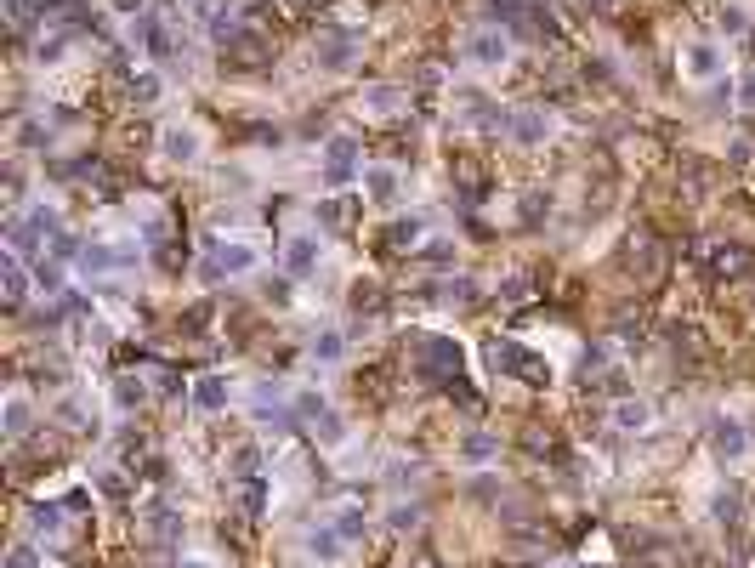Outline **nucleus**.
Masks as SVG:
<instances>
[{
	"label": "nucleus",
	"mask_w": 755,
	"mask_h": 568,
	"mask_svg": "<svg viewBox=\"0 0 755 568\" xmlns=\"http://www.w3.org/2000/svg\"><path fill=\"white\" fill-rule=\"evenodd\" d=\"M489 23L494 29H506V35H517L528 23V0H489Z\"/></svg>",
	"instance_id": "4be33fe9"
},
{
	"label": "nucleus",
	"mask_w": 755,
	"mask_h": 568,
	"mask_svg": "<svg viewBox=\"0 0 755 568\" xmlns=\"http://www.w3.org/2000/svg\"><path fill=\"white\" fill-rule=\"evenodd\" d=\"M74 46V35L69 29H57V35H46L40 40V52H35V63H63V52Z\"/></svg>",
	"instance_id": "473e14b6"
},
{
	"label": "nucleus",
	"mask_w": 755,
	"mask_h": 568,
	"mask_svg": "<svg viewBox=\"0 0 755 568\" xmlns=\"http://www.w3.org/2000/svg\"><path fill=\"white\" fill-rule=\"evenodd\" d=\"M307 551H313L318 563H341V551H347V540L335 534V523H324V529L307 534Z\"/></svg>",
	"instance_id": "b1692460"
},
{
	"label": "nucleus",
	"mask_w": 755,
	"mask_h": 568,
	"mask_svg": "<svg viewBox=\"0 0 755 568\" xmlns=\"http://www.w3.org/2000/svg\"><path fill=\"white\" fill-rule=\"evenodd\" d=\"M409 568H443V563H438V551H415V557H409Z\"/></svg>",
	"instance_id": "c03bdc74"
},
{
	"label": "nucleus",
	"mask_w": 755,
	"mask_h": 568,
	"mask_svg": "<svg viewBox=\"0 0 755 568\" xmlns=\"http://www.w3.org/2000/svg\"><path fill=\"white\" fill-rule=\"evenodd\" d=\"M738 103H744V108H755V69L744 74V86H738Z\"/></svg>",
	"instance_id": "37998d69"
},
{
	"label": "nucleus",
	"mask_w": 755,
	"mask_h": 568,
	"mask_svg": "<svg viewBox=\"0 0 755 568\" xmlns=\"http://www.w3.org/2000/svg\"><path fill=\"white\" fill-rule=\"evenodd\" d=\"M256 472H262V455H256V449H233V478L239 483H256Z\"/></svg>",
	"instance_id": "f704fd0d"
},
{
	"label": "nucleus",
	"mask_w": 755,
	"mask_h": 568,
	"mask_svg": "<svg viewBox=\"0 0 755 568\" xmlns=\"http://www.w3.org/2000/svg\"><path fill=\"white\" fill-rule=\"evenodd\" d=\"M352 216H358V194H324L318 199V228L324 233L352 228Z\"/></svg>",
	"instance_id": "ddd939ff"
},
{
	"label": "nucleus",
	"mask_w": 755,
	"mask_h": 568,
	"mask_svg": "<svg viewBox=\"0 0 755 568\" xmlns=\"http://www.w3.org/2000/svg\"><path fill=\"white\" fill-rule=\"evenodd\" d=\"M35 18H40V6L35 0H6V23H12V29H35Z\"/></svg>",
	"instance_id": "72a5a7b5"
},
{
	"label": "nucleus",
	"mask_w": 755,
	"mask_h": 568,
	"mask_svg": "<svg viewBox=\"0 0 755 568\" xmlns=\"http://www.w3.org/2000/svg\"><path fill=\"white\" fill-rule=\"evenodd\" d=\"M182 568H205V563H182Z\"/></svg>",
	"instance_id": "a18cd8bd"
},
{
	"label": "nucleus",
	"mask_w": 755,
	"mask_h": 568,
	"mask_svg": "<svg viewBox=\"0 0 755 568\" xmlns=\"http://www.w3.org/2000/svg\"><path fill=\"white\" fill-rule=\"evenodd\" d=\"M29 426H35V409H29L23 392H12V398H6V438L18 444V438H29Z\"/></svg>",
	"instance_id": "393cba45"
},
{
	"label": "nucleus",
	"mask_w": 755,
	"mask_h": 568,
	"mask_svg": "<svg viewBox=\"0 0 755 568\" xmlns=\"http://www.w3.org/2000/svg\"><path fill=\"white\" fill-rule=\"evenodd\" d=\"M506 131L523 142V148H534V142L551 137V120H545V108H517V114L506 120Z\"/></svg>",
	"instance_id": "4468645a"
},
{
	"label": "nucleus",
	"mask_w": 755,
	"mask_h": 568,
	"mask_svg": "<svg viewBox=\"0 0 755 568\" xmlns=\"http://www.w3.org/2000/svg\"><path fill=\"white\" fill-rule=\"evenodd\" d=\"M682 74L687 80H699V86H710V80L721 74V46L716 40H693V46L682 52Z\"/></svg>",
	"instance_id": "9d476101"
},
{
	"label": "nucleus",
	"mask_w": 755,
	"mask_h": 568,
	"mask_svg": "<svg viewBox=\"0 0 755 568\" xmlns=\"http://www.w3.org/2000/svg\"><path fill=\"white\" fill-rule=\"evenodd\" d=\"M313 57H318V69L324 74H347L352 57H358V35H352V29H318Z\"/></svg>",
	"instance_id": "20e7f679"
},
{
	"label": "nucleus",
	"mask_w": 755,
	"mask_h": 568,
	"mask_svg": "<svg viewBox=\"0 0 755 568\" xmlns=\"http://www.w3.org/2000/svg\"><path fill=\"white\" fill-rule=\"evenodd\" d=\"M426 239V216H409V222H392L387 228V245L392 250H415Z\"/></svg>",
	"instance_id": "a878e982"
},
{
	"label": "nucleus",
	"mask_w": 755,
	"mask_h": 568,
	"mask_svg": "<svg viewBox=\"0 0 755 568\" xmlns=\"http://www.w3.org/2000/svg\"><path fill=\"white\" fill-rule=\"evenodd\" d=\"M335 534H341L347 546H358V540H364V512H358V506H341V512H335Z\"/></svg>",
	"instance_id": "c756f323"
},
{
	"label": "nucleus",
	"mask_w": 755,
	"mask_h": 568,
	"mask_svg": "<svg viewBox=\"0 0 755 568\" xmlns=\"http://www.w3.org/2000/svg\"><path fill=\"white\" fill-rule=\"evenodd\" d=\"M387 483H392V489H404V483H415V466H404V461H392V472H387Z\"/></svg>",
	"instance_id": "ea45409f"
},
{
	"label": "nucleus",
	"mask_w": 755,
	"mask_h": 568,
	"mask_svg": "<svg viewBox=\"0 0 755 568\" xmlns=\"http://www.w3.org/2000/svg\"><path fill=\"white\" fill-rule=\"evenodd\" d=\"M619 267H625V273H636V279L648 284V279H659V267H665V250H659V239H653V233H631V245L619 250Z\"/></svg>",
	"instance_id": "6e6552de"
},
{
	"label": "nucleus",
	"mask_w": 755,
	"mask_h": 568,
	"mask_svg": "<svg viewBox=\"0 0 755 568\" xmlns=\"http://www.w3.org/2000/svg\"><path fill=\"white\" fill-rule=\"evenodd\" d=\"M580 568H591V563H580Z\"/></svg>",
	"instance_id": "49530a36"
},
{
	"label": "nucleus",
	"mask_w": 755,
	"mask_h": 568,
	"mask_svg": "<svg viewBox=\"0 0 755 568\" xmlns=\"http://www.w3.org/2000/svg\"><path fill=\"white\" fill-rule=\"evenodd\" d=\"M489 358H494V370L517 375V381H528V387H545V381H551V364H545L540 353H528V347H517V341H494V347H489Z\"/></svg>",
	"instance_id": "7ed1b4c3"
},
{
	"label": "nucleus",
	"mask_w": 755,
	"mask_h": 568,
	"mask_svg": "<svg viewBox=\"0 0 755 568\" xmlns=\"http://www.w3.org/2000/svg\"><path fill=\"white\" fill-rule=\"evenodd\" d=\"M63 512H69V506H35V512H29V529L35 534H63Z\"/></svg>",
	"instance_id": "2f4dec72"
},
{
	"label": "nucleus",
	"mask_w": 755,
	"mask_h": 568,
	"mask_svg": "<svg viewBox=\"0 0 755 568\" xmlns=\"http://www.w3.org/2000/svg\"><path fill=\"white\" fill-rule=\"evenodd\" d=\"M352 171H358V142H352V137H330V148H324V177L347 182Z\"/></svg>",
	"instance_id": "2eb2a0df"
},
{
	"label": "nucleus",
	"mask_w": 755,
	"mask_h": 568,
	"mask_svg": "<svg viewBox=\"0 0 755 568\" xmlns=\"http://www.w3.org/2000/svg\"><path fill=\"white\" fill-rule=\"evenodd\" d=\"M614 426H619V432H648V426H653V404H648V398H619V404H614Z\"/></svg>",
	"instance_id": "aec40b11"
},
{
	"label": "nucleus",
	"mask_w": 755,
	"mask_h": 568,
	"mask_svg": "<svg viewBox=\"0 0 755 568\" xmlns=\"http://www.w3.org/2000/svg\"><path fill=\"white\" fill-rule=\"evenodd\" d=\"M318 256H324V239H318V233H296V239L284 245V267H290L296 279H307V273H313Z\"/></svg>",
	"instance_id": "f8f14e48"
},
{
	"label": "nucleus",
	"mask_w": 755,
	"mask_h": 568,
	"mask_svg": "<svg viewBox=\"0 0 755 568\" xmlns=\"http://www.w3.org/2000/svg\"><path fill=\"white\" fill-rule=\"evenodd\" d=\"M142 529H148V540H159V546H171L176 534H182V517L165 506V500H154L148 512H142Z\"/></svg>",
	"instance_id": "a211bd4d"
},
{
	"label": "nucleus",
	"mask_w": 755,
	"mask_h": 568,
	"mask_svg": "<svg viewBox=\"0 0 755 568\" xmlns=\"http://www.w3.org/2000/svg\"><path fill=\"white\" fill-rule=\"evenodd\" d=\"M142 404H148V381H142V375H114V409L131 415V409H142Z\"/></svg>",
	"instance_id": "5701e85b"
},
{
	"label": "nucleus",
	"mask_w": 755,
	"mask_h": 568,
	"mask_svg": "<svg viewBox=\"0 0 755 568\" xmlns=\"http://www.w3.org/2000/svg\"><path fill=\"white\" fill-rule=\"evenodd\" d=\"M744 449H750V426L733 421V415H716V421H710V455H716L721 466H738Z\"/></svg>",
	"instance_id": "423d86ee"
},
{
	"label": "nucleus",
	"mask_w": 755,
	"mask_h": 568,
	"mask_svg": "<svg viewBox=\"0 0 755 568\" xmlns=\"http://www.w3.org/2000/svg\"><path fill=\"white\" fill-rule=\"evenodd\" d=\"M194 398H199V409H222L228 404V381H222V375H199Z\"/></svg>",
	"instance_id": "c85d7f7f"
},
{
	"label": "nucleus",
	"mask_w": 755,
	"mask_h": 568,
	"mask_svg": "<svg viewBox=\"0 0 755 568\" xmlns=\"http://www.w3.org/2000/svg\"><path fill=\"white\" fill-rule=\"evenodd\" d=\"M307 426H313V438H318V444H341V438H347V421H341V415H335L330 404L318 409V415H313Z\"/></svg>",
	"instance_id": "bb28decb"
},
{
	"label": "nucleus",
	"mask_w": 755,
	"mask_h": 568,
	"mask_svg": "<svg viewBox=\"0 0 755 568\" xmlns=\"http://www.w3.org/2000/svg\"><path fill=\"white\" fill-rule=\"evenodd\" d=\"M415 370L432 387H449V381H460V347L449 336H421L415 341Z\"/></svg>",
	"instance_id": "f03ea898"
},
{
	"label": "nucleus",
	"mask_w": 755,
	"mask_h": 568,
	"mask_svg": "<svg viewBox=\"0 0 755 568\" xmlns=\"http://www.w3.org/2000/svg\"><path fill=\"white\" fill-rule=\"evenodd\" d=\"M494 455V438H466V461H489Z\"/></svg>",
	"instance_id": "58836bf2"
},
{
	"label": "nucleus",
	"mask_w": 755,
	"mask_h": 568,
	"mask_svg": "<svg viewBox=\"0 0 755 568\" xmlns=\"http://www.w3.org/2000/svg\"><path fill=\"white\" fill-rule=\"evenodd\" d=\"M0 290H6V307L29 302V273H23V256H12V250H6V262H0Z\"/></svg>",
	"instance_id": "6ab92c4d"
},
{
	"label": "nucleus",
	"mask_w": 755,
	"mask_h": 568,
	"mask_svg": "<svg viewBox=\"0 0 755 568\" xmlns=\"http://www.w3.org/2000/svg\"><path fill=\"white\" fill-rule=\"evenodd\" d=\"M704 273L710 284H738L755 273V250L744 239H704Z\"/></svg>",
	"instance_id": "f257e3e1"
},
{
	"label": "nucleus",
	"mask_w": 755,
	"mask_h": 568,
	"mask_svg": "<svg viewBox=\"0 0 755 568\" xmlns=\"http://www.w3.org/2000/svg\"><path fill=\"white\" fill-rule=\"evenodd\" d=\"M585 6H597L602 18H619V12H625V0H585Z\"/></svg>",
	"instance_id": "79ce46f5"
},
{
	"label": "nucleus",
	"mask_w": 755,
	"mask_h": 568,
	"mask_svg": "<svg viewBox=\"0 0 755 568\" xmlns=\"http://www.w3.org/2000/svg\"><path fill=\"white\" fill-rule=\"evenodd\" d=\"M159 142H165V160H171V165H194L199 160V137L188 131V125H171Z\"/></svg>",
	"instance_id": "412c9836"
},
{
	"label": "nucleus",
	"mask_w": 755,
	"mask_h": 568,
	"mask_svg": "<svg viewBox=\"0 0 755 568\" xmlns=\"http://www.w3.org/2000/svg\"><path fill=\"white\" fill-rule=\"evenodd\" d=\"M222 52H228L239 69H262L267 57H273V46H267L262 29H250V23H233V35L222 40Z\"/></svg>",
	"instance_id": "1a4fd4ad"
},
{
	"label": "nucleus",
	"mask_w": 755,
	"mask_h": 568,
	"mask_svg": "<svg viewBox=\"0 0 755 568\" xmlns=\"http://www.w3.org/2000/svg\"><path fill=\"white\" fill-rule=\"evenodd\" d=\"M716 523L721 529H738V523H744V495H738V489H721L716 495Z\"/></svg>",
	"instance_id": "cd10ccee"
},
{
	"label": "nucleus",
	"mask_w": 755,
	"mask_h": 568,
	"mask_svg": "<svg viewBox=\"0 0 755 568\" xmlns=\"http://www.w3.org/2000/svg\"><path fill=\"white\" fill-rule=\"evenodd\" d=\"M404 103H409L404 86H364V97H358V108H364V114H375V120H392Z\"/></svg>",
	"instance_id": "dca6fc26"
},
{
	"label": "nucleus",
	"mask_w": 755,
	"mask_h": 568,
	"mask_svg": "<svg viewBox=\"0 0 755 568\" xmlns=\"http://www.w3.org/2000/svg\"><path fill=\"white\" fill-rule=\"evenodd\" d=\"M460 52H466V63H472V69H500V63L511 57V35L489 23V29H472Z\"/></svg>",
	"instance_id": "39448f33"
},
{
	"label": "nucleus",
	"mask_w": 755,
	"mask_h": 568,
	"mask_svg": "<svg viewBox=\"0 0 755 568\" xmlns=\"http://www.w3.org/2000/svg\"><path fill=\"white\" fill-rule=\"evenodd\" d=\"M341 353H347V341H341V330H318V336H313V358H318V364H335Z\"/></svg>",
	"instance_id": "7c9ffc66"
},
{
	"label": "nucleus",
	"mask_w": 755,
	"mask_h": 568,
	"mask_svg": "<svg viewBox=\"0 0 755 568\" xmlns=\"http://www.w3.org/2000/svg\"><path fill=\"white\" fill-rule=\"evenodd\" d=\"M364 194L375 199V205H398L404 182H398V171H392V165H369V171H364Z\"/></svg>",
	"instance_id": "f3484780"
},
{
	"label": "nucleus",
	"mask_w": 755,
	"mask_h": 568,
	"mask_svg": "<svg viewBox=\"0 0 755 568\" xmlns=\"http://www.w3.org/2000/svg\"><path fill=\"white\" fill-rule=\"evenodd\" d=\"M108 6H114L120 18H142V12H148V0H108Z\"/></svg>",
	"instance_id": "a19ab883"
},
{
	"label": "nucleus",
	"mask_w": 755,
	"mask_h": 568,
	"mask_svg": "<svg viewBox=\"0 0 755 568\" xmlns=\"http://www.w3.org/2000/svg\"><path fill=\"white\" fill-rule=\"evenodd\" d=\"M131 262H137V245H86L80 250L86 273H114V267H131Z\"/></svg>",
	"instance_id": "9b49d317"
},
{
	"label": "nucleus",
	"mask_w": 755,
	"mask_h": 568,
	"mask_svg": "<svg viewBox=\"0 0 755 568\" xmlns=\"http://www.w3.org/2000/svg\"><path fill=\"white\" fill-rule=\"evenodd\" d=\"M154 97H159V74H137V80H131V103L148 108Z\"/></svg>",
	"instance_id": "e433bc0d"
},
{
	"label": "nucleus",
	"mask_w": 755,
	"mask_h": 568,
	"mask_svg": "<svg viewBox=\"0 0 755 568\" xmlns=\"http://www.w3.org/2000/svg\"><path fill=\"white\" fill-rule=\"evenodd\" d=\"M6 568H40V551L23 540V546H12V557H6Z\"/></svg>",
	"instance_id": "4c0bfd02"
},
{
	"label": "nucleus",
	"mask_w": 755,
	"mask_h": 568,
	"mask_svg": "<svg viewBox=\"0 0 755 568\" xmlns=\"http://www.w3.org/2000/svg\"><path fill=\"white\" fill-rule=\"evenodd\" d=\"M392 529L398 534H409V529H421V506H415V500H398V506H392V517H387Z\"/></svg>",
	"instance_id": "c9c22d12"
},
{
	"label": "nucleus",
	"mask_w": 755,
	"mask_h": 568,
	"mask_svg": "<svg viewBox=\"0 0 755 568\" xmlns=\"http://www.w3.org/2000/svg\"><path fill=\"white\" fill-rule=\"evenodd\" d=\"M256 262H262V256H256L250 245H239V239H233V245H216L211 256H205V267H199V273L216 284V279H239V273H256Z\"/></svg>",
	"instance_id": "0eeeda50"
}]
</instances>
